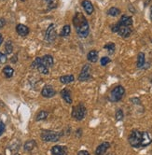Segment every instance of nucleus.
<instances>
[{
    "label": "nucleus",
    "instance_id": "f257e3e1",
    "mask_svg": "<svg viewBox=\"0 0 152 155\" xmlns=\"http://www.w3.org/2000/svg\"><path fill=\"white\" fill-rule=\"evenodd\" d=\"M73 23L75 25V28L77 30L78 35L80 38H86L89 35V24L87 21L86 18L84 17V15L82 13H77L76 16L73 19Z\"/></svg>",
    "mask_w": 152,
    "mask_h": 155
},
{
    "label": "nucleus",
    "instance_id": "f03ea898",
    "mask_svg": "<svg viewBox=\"0 0 152 155\" xmlns=\"http://www.w3.org/2000/svg\"><path fill=\"white\" fill-rule=\"evenodd\" d=\"M128 141L130 145L134 148H140L142 147V132L134 129L131 132V134L129 135Z\"/></svg>",
    "mask_w": 152,
    "mask_h": 155
},
{
    "label": "nucleus",
    "instance_id": "7ed1b4c3",
    "mask_svg": "<svg viewBox=\"0 0 152 155\" xmlns=\"http://www.w3.org/2000/svg\"><path fill=\"white\" fill-rule=\"evenodd\" d=\"M124 94H125L124 87L121 86V85H118L110 92L109 100L111 102H118V101H121V99H122V97H123V95H124Z\"/></svg>",
    "mask_w": 152,
    "mask_h": 155
},
{
    "label": "nucleus",
    "instance_id": "20e7f679",
    "mask_svg": "<svg viewBox=\"0 0 152 155\" xmlns=\"http://www.w3.org/2000/svg\"><path fill=\"white\" fill-rule=\"evenodd\" d=\"M112 31L114 33H117L121 37L126 38H129L130 36L132 35V27H129V26H125V25H121L119 24H117L115 25L112 26Z\"/></svg>",
    "mask_w": 152,
    "mask_h": 155
},
{
    "label": "nucleus",
    "instance_id": "39448f33",
    "mask_svg": "<svg viewBox=\"0 0 152 155\" xmlns=\"http://www.w3.org/2000/svg\"><path fill=\"white\" fill-rule=\"evenodd\" d=\"M61 137L60 133L50 131V130H43L41 133V139L46 142H56Z\"/></svg>",
    "mask_w": 152,
    "mask_h": 155
},
{
    "label": "nucleus",
    "instance_id": "423d86ee",
    "mask_svg": "<svg viewBox=\"0 0 152 155\" xmlns=\"http://www.w3.org/2000/svg\"><path fill=\"white\" fill-rule=\"evenodd\" d=\"M87 114V109L83 104H79L78 106H76L72 109V117L76 119L77 120H81L85 118Z\"/></svg>",
    "mask_w": 152,
    "mask_h": 155
},
{
    "label": "nucleus",
    "instance_id": "0eeeda50",
    "mask_svg": "<svg viewBox=\"0 0 152 155\" xmlns=\"http://www.w3.org/2000/svg\"><path fill=\"white\" fill-rule=\"evenodd\" d=\"M91 70H92V68L90 64L83 65V68L79 75V81H88L91 78Z\"/></svg>",
    "mask_w": 152,
    "mask_h": 155
},
{
    "label": "nucleus",
    "instance_id": "6e6552de",
    "mask_svg": "<svg viewBox=\"0 0 152 155\" xmlns=\"http://www.w3.org/2000/svg\"><path fill=\"white\" fill-rule=\"evenodd\" d=\"M32 66H33L34 68H37L40 73L42 74H48L49 73V70H48V68H46V66L42 64V60L41 58L37 57L34 62L33 64H32Z\"/></svg>",
    "mask_w": 152,
    "mask_h": 155
},
{
    "label": "nucleus",
    "instance_id": "1a4fd4ad",
    "mask_svg": "<svg viewBox=\"0 0 152 155\" xmlns=\"http://www.w3.org/2000/svg\"><path fill=\"white\" fill-rule=\"evenodd\" d=\"M56 38V32H55V25L53 24L50 25V26L48 27L47 31H46V35H45V39L48 42H51L55 39Z\"/></svg>",
    "mask_w": 152,
    "mask_h": 155
},
{
    "label": "nucleus",
    "instance_id": "9d476101",
    "mask_svg": "<svg viewBox=\"0 0 152 155\" xmlns=\"http://www.w3.org/2000/svg\"><path fill=\"white\" fill-rule=\"evenodd\" d=\"M41 94L42 96H44L46 98H50L56 94V92L53 89V87L51 85H45L41 91Z\"/></svg>",
    "mask_w": 152,
    "mask_h": 155
},
{
    "label": "nucleus",
    "instance_id": "9b49d317",
    "mask_svg": "<svg viewBox=\"0 0 152 155\" xmlns=\"http://www.w3.org/2000/svg\"><path fill=\"white\" fill-rule=\"evenodd\" d=\"M51 153L52 155H67L68 154V150L66 147L64 146H54L51 149Z\"/></svg>",
    "mask_w": 152,
    "mask_h": 155
},
{
    "label": "nucleus",
    "instance_id": "f8f14e48",
    "mask_svg": "<svg viewBox=\"0 0 152 155\" xmlns=\"http://www.w3.org/2000/svg\"><path fill=\"white\" fill-rule=\"evenodd\" d=\"M110 148V143L109 142H103L102 144L96 148L95 150V155H105L106 150Z\"/></svg>",
    "mask_w": 152,
    "mask_h": 155
},
{
    "label": "nucleus",
    "instance_id": "ddd939ff",
    "mask_svg": "<svg viewBox=\"0 0 152 155\" xmlns=\"http://www.w3.org/2000/svg\"><path fill=\"white\" fill-rule=\"evenodd\" d=\"M152 142V134L149 132H142V147H147Z\"/></svg>",
    "mask_w": 152,
    "mask_h": 155
},
{
    "label": "nucleus",
    "instance_id": "4468645a",
    "mask_svg": "<svg viewBox=\"0 0 152 155\" xmlns=\"http://www.w3.org/2000/svg\"><path fill=\"white\" fill-rule=\"evenodd\" d=\"M81 5H82V7H83V8H84V10L86 12L87 14H89V15L92 14L94 8H93V5L92 4V2L90 1V0H83Z\"/></svg>",
    "mask_w": 152,
    "mask_h": 155
},
{
    "label": "nucleus",
    "instance_id": "2eb2a0df",
    "mask_svg": "<svg viewBox=\"0 0 152 155\" xmlns=\"http://www.w3.org/2000/svg\"><path fill=\"white\" fill-rule=\"evenodd\" d=\"M119 25H125V26H129V27H132L133 25V18L132 17H130V16H127V15H123L121 20L118 21V23Z\"/></svg>",
    "mask_w": 152,
    "mask_h": 155
},
{
    "label": "nucleus",
    "instance_id": "dca6fc26",
    "mask_svg": "<svg viewBox=\"0 0 152 155\" xmlns=\"http://www.w3.org/2000/svg\"><path fill=\"white\" fill-rule=\"evenodd\" d=\"M16 31H17L18 34L21 37H25L29 34V28L24 25H18L16 27Z\"/></svg>",
    "mask_w": 152,
    "mask_h": 155
},
{
    "label": "nucleus",
    "instance_id": "f3484780",
    "mask_svg": "<svg viewBox=\"0 0 152 155\" xmlns=\"http://www.w3.org/2000/svg\"><path fill=\"white\" fill-rule=\"evenodd\" d=\"M41 60H42V64L48 68L53 65V58H52L51 55L47 54V55H45V56H43L41 58Z\"/></svg>",
    "mask_w": 152,
    "mask_h": 155
},
{
    "label": "nucleus",
    "instance_id": "a211bd4d",
    "mask_svg": "<svg viewBox=\"0 0 152 155\" xmlns=\"http://www.w3.org/2000/svg\"><path fill=\"white\" fill-rule=\"evenodd\" d=\"M61 95L63 97V99L66 103L68 104H72V97H71V94H70V91L67 90V89H63L61 91Z\"/></svg>",
    "mask_w": 152,
    "mask_h": 155
},
{
    "label": "nucleus",
    "instance_id": "6ab92c4d",
    "mask_svg": "<svg viewBox=\"0 0 152 155\" xmlns=\"http://www.w3.org/2000/svg\"><path fill=\"white\" fill-rule=\"evenodd\" d=\"M145 64H146L145 54L143 52H139L138 56H137V68H142Z\"/></svg>",
    "mask_w": 152,
    "mask_h": 155
},
{
    "label": "nucleus",
    "instance_id": "aec40b11",
    "mask_svg": "<svg viewBox=\"0 0 152 155\" xmlns=\"http://www.w3.org/2000/svg\"><path fill=\"white\" fill-rule=\"evenodd\" d=\"M87 58H88V60L91 63H95V62H97V60H98V52H97L96 51H94V50H92L88 53V55H87Z\"/></svg>",
    "mask_w": 152,
    "mask_h": 155
},
{
    "label": "nucleus",
    "instance_id": "412c9836",
    "mask_svg": "<svg viewBox=\"0 0 152 155\" xmlns=\"http://www.w3.org/2000/svg\"><path fill=\"white\" fill-rule=\"evenodd\" d=\"M36 141L35 140H28L24 143V150L26 151H31L33 150V149L36 147Z\"/></svg>",
    "mask_w": 152,
    "mask_h": 155
},
{
    "label": "nucleus",
    "instance_id": "4be33fe9",
    "mask_svg": "<svg viewBox=\"0 0 152 155\" xmlns=\"http://www.w3.org/2000/svg\"><path fill=\"white\" fill-rule=\"evenodd\" d=\"M74 80H75V78L73 75H66V76H63L60 78V81L63 84H67V83L73 82Z\"/></svg>",
    "mask_w": 152,
    "mask_h": 155
},
{
    "label": "nucleus",
    "instance_id": "5701e85b",
    "mask_svg": "<svg viewBox=\"0 0 152 155\" xmlns=\"http://www.w3.org/2000/svg\"><path fill=\"white\" fill-rule=\"evenodd\" d=\"M3 73L4 75L6 76V78H8V79H9V78H11L13 73H14V70L13 68H11V66H9V65H7L5 66V68H3Z\"/></svg>",
    "mask_w": 152,
    "mask_h": 155
},
{
    "label": "nucleus",
    "instance_id": "b1692460",
    "mask_svg": "<svg viewBox=\"0 0 152 155\" xmlns=\"http://www.w3.org/2000/svg\"><path fill=\"white\" fill-rule=\"evenodd\" d=\"M49 116V113L47 111H45V110H42V111L38 112L37 115V118H36V120L37 121H39V120H44L48 118Z\"/></svg>",
    "mask_w": 152,
    "mask_h": 155
},
{
    "label": "nucleus",
    "instance_id": "393cba45",
    "mask_svg": "<svg viewBox=\"0 0 152 155\" xmlns=\"http://www.w3.org/2000/svg\"><path fill=\"white\" fill-rule=\"evenodd\" d=\"M70 33H71V27H70V25H66L63 27V29H62L61 36L62 37H68L70 35Z\"/></svg>",
    "mask_w": 152,
    "mask_h": 155
},
{
    "label": "nucleus",
    "instance_id": "a878e982",
    "mask_svg": "<svg viewBox=\"0 0 152 155\" xmlns=\"http://www.w3.org/2000/svg\"><path fill=\"white\" fill-rule=\"evenodd\" d=\"M119 13H121V10H119L118 8H110L109 9L107 10V14L110 15V16H113V17H116L118 15H119Z\"/></svg>",
    "mask_w": 152,
    "mask_h": 155
},
{
    "label": "nucleus",
    "instance_id": "bb28decb",
    "mask_svg": "<svg viewBox=\"0 0 152 155\" xmlns=\"http://www.w3.org/2000/svg\"><path fill=\"white\" fill-rule=\"evenodd\" d=\"M5 49H6V52L8 54H10L12 52V50H13V46H12V43L11 41H7L6 45H5Z\"/></svg>",
    "mask_w": 152,
    "mask_h": 155
},
{
    "label": "nucleus",
    "instance_id": "cd10ccee",
    "mask_svg": "<svg viewBox=\"0 0 152 155\" xmlns=\"http://www.w3.org/2000/svg\"><path fill=\"white\" fill-rule=\"evenodd\" d=\"M104 48L105 50H107L109 53H113L115 51V44L114 43H108V44H106V45L104 46Z\"/></svg>",
    "mask_w": 152,
    "mask_h": 155
},
{
    "label": "nucleus",
    "instance_id": "c85d7f7f",
    "mask_svg": "<svg viewBox=\"0 0 152 155\" xmlns=\"http://www.w3.org/2000/svg\"><path fill=\"white\" fill-rule=\"evenodd\" d=\"M115 117H116V120H117L118 121L122 120L123 118H124V114H123V111H122V110H121V109H118L117 111H116Z\"/></svg>",
    "mask_w": 152,
    "mask_h": 155
},
{
    "label": "nucleus",
    "instance_id": "c756f323",
    "mask_svg": "<svg viewBox=\"0 0 152 155\" xmlns=\"http://www.w3.org/2000/svg\"><path fill=\"white\" fill-rule=\"evenodd\" d=\"M111 62V59L107 56H105V57H102L101 60H100V63H101V65L102 66H105L106 64H108Z\"/></svg>",
    "mask_w": 152,
    "mask_h": 155
},
{
    "label": "nucleus",
    "instance_id": "7c9ffc66",
    "mask_svg": "<svg viewBox=\"0 0 152 155\" xmlns=\"http://www.w3.org/2000/svg\"><path fill=\"white\" fill-rule=\"evenodd\" d=\"M5 129H6L5 124L3 123V121H0V137L3 135V133L5 132Z\"/></svg>",
    "mask_w": 152,
    "mask_h": 155
},
{
    "label": "nucleus",
    "instance_id": "2f4dec72",
    "mask_svg": "<svg viewBox=\"0 0 152 155\" xmlns=\"http://www.w3.org/2000/svg\"><path fill=\"white\" fill-rule=\"evenodd\" d=\"M6 61H7V56L4 53H2L1 51H0V63L4 64V63H6Z\"/></svg>",
    "mask_w": 152,
    "mask_h": 155
},
{
    "label": "nucleus",
    "instance_id": "473e14b6",
    "mask_svg": "<svg viewBox=\"0 0 152 155\" xmlns=\"http://www.w3.org/2000/svg\"><path fill=\"white\" fill-rule=\"evenodd\" d=\"M6 25V21L4 18H0V28H2Z\"/></svg>",
    "mask_w": 152,
    "mask_h": 155
},
{
    "label": "nucleus",
    "instance_id": "72a5a7b5",
    "mask_svg": "<svg viewBox=\"0 0 152 155\" xmlns=\"http://www.w3.org/2000/svg\"><path fill=\"white\" fill-rule=\"evenodd\" d=\"M78 155H91V154L87 150H80V151H79Z\"/></svg>",
    "mask_w": 152,
    "mask_h": 155
},
{
    "label": "nucleus",
    "instance_id": "f704fd0d",
    "mask_svg": "<svg viewBox=\"0 0 152 155\" xmlns=\"http://www.w3.org/2000/svg\"><path fill=\"white\" fill-rule=\"evenodd\" d=\"M2 42H3V37H2L1 34H0V45L2 44Z\"/></svg>",
    "mask_w": 152,
    "mask_h": 155
},
{
    "label": "nucleus",
    "instance_id": "c9c22d12",
    "mask_svg": "<svg viewBox=\"0 0 152 155\" xmlns=\"http://www.w3.org/2000/svg\"><path fill=\"white\" fill-rule=\"evenodd\" d=\"M150 18H151V20H152V6H151V8H150Z\"/></svg>",
    "mask_w": 152,
    "mask_h": 155
},
{
    "label": "nucleus",
    "instance_id": "e433bc0d",
    "mask_svg": "<svg viewBox=\"0 0 152 155\" xmlns=\"http://www.w3.org/2000/svg\"><path fill=\"white\" fill-rule=\"evenodd\" d=\"M46 1H47L48 3H50V4L51 2H53V1H54V0H46Z\"/></svg>",
    "mask_w": 152,
    "mask_h": 155
},
{
    "label": "nucleus",
    "instance_id": "4c0bfd02",
    "mask_svg": "<svg viewBox=\"0 0 152 155\" xmlns=\"http://www.w3.org/2000/svg\"><path fill=\"white\" fill-rule=\"evenodd\" d=\"M21 1H23V2H24V1H25V0H21Z\"/></svg>",
    "mask_w": 152,
    "mask_h": 155
},
{
    "label": "nucleus",
    "instance_id": "58836bf2",
    "mask_svg": "<svg viewBox=\"0 0 152 155\" xmlns=\"http://www.w3.org/2000/svg\"><path fill=\"white\" fill-rule=\"evenodd\" d=\"M14 155H20V154H18V153H16V154H14Z\"/></svg>",
    "mask_w": 152,
    "mask_h": 155
}]
</instances>
